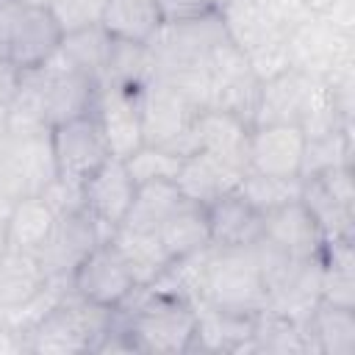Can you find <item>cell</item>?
I'll list each match as a JSON object with an SVG mask.
<instances>
[{"instance_id":"obj_11","label":"cell","mask_w":355,"mask_h":355,"mask_svg":"<svg viewBox=\"0 0 355 355\" xmlns=\"http://www.w3.org/2000/svg\"><path fill=\"white\" fill-rule=\"evenodd\" d=\"M300 202L313 216L324 241L352 239L355 233V189L352 166H336L322 175L302 178Z\"/></svg>"},{"instance_id":"obj_42","label":"cell","mask_w":355,"mask_h":355,"mask_svg":"<svg viewBox=\"0 0 355 355\" xmlns=\"http://www.w3.org/2000/svg\"><path fill=\"white\" fill-rule=\"evenodd\" d=\"M222 0H158L164 22L172 19H189V17H200L208 11H216Z\"/></svg>"},{"instance_id":"obj_16","label":"cell","mask_w":355,"mask_h":355,"mask_svg":"<svg viewBox=\"0 0 355 355\" xmlns=\"http://www.w3.org/2000/svg\"><path fill=\"white\" fill-rule=\"evenodd\" d=\"M305 133L300 125H255L247 141V169L277 178H300Z\"/></svg>"},{"instance_id":"obj_18","label":"cell","mask_w":355,"mask_h":355,"mask_svg":"<svg viewBox=\"0 0 355 355\" xmlns=\"http://www.w3.org/2000/svg\"><path fill=\"white\" fill-rule=\"evenodd\" d=\"M136 194V183L125 169L122 158H108L94 175L86 178L83 183V202L86 211L114 236V230L122 225L130 202Z\"/></svg>"},{"instance_id":"obj_2","label":"cell","mask_w":355,"mask_h":355,"mask_svg":"<svg viewBox=\"0 0 355 355\" xmlns=\"http://www.w3.org/2000/svg\"><path fill=\"white\" fill-rule=\"evenodd\" d=\"M114 319V308L83 300L72 286L50 308V313L22 338V352L33 355H72L97 352Z\"/></svg>"},{"instance_id":"obj_5","label":"cell","mask_w":355,"mask_h":355,"mask_svg":"<svg viewBox=\"0 0 355 355\" xmlns=\"http://www.w3.org/2000/svg\"><path fill=\"white\" fill-rule=\"evenodd\" d=\"M22 83L39 97L50 128L69 122L75 116L92 114L94 108L97 83L89 75H83L78 67H72L58 50L44 64L25 69Z\"/></svg>"},{"instance_id":"obj_23","label":"cell","mask_w":355,"mask_h":355,"mask_svg":"<svg viewBox=\"0 0 355 355\" xmlns=\"http://www.w3.org/2000/svg\"><path fill=\"white\" fill-rule=\"evenodd\" d=\"M263 236L269 241H275L280 250H286L291 258L319 255V250L324 244L313 216L308 214V208L300 200L286 202V205L275 208L272 214H266L263 216Z\"/></svg>"},{"instance_id":"obj_36","label":"cell","mask_w":355,"mask_h":355,"mask_svg":"<svg viewBox=\"0 0 355 355\" xmlns=\"http://www.w3.org/2000/svg\"><path fill=\"white\" fill-rule=\"evenodd\" d=\"M336 166H352V128H344L338 133L319 136V139H305L300 178L322 175Z\"/></svg>"},{"instance_id":"obj_3","label":"cell","mask_w":355,"mask_h":355,"mask_svg":"<svg viewBox=\"0 0 355 355\" xmlns=\"http://www.w3.org/2000/svg\"><path fill=\"white\" fill-rule=\"evenodd\" d=\"M61 25L47 6L0 0V55L19 72L44 64L61 44Z\"/></svg>"},{"instance_id":"obj_8","label":"cell","mask_w":355,"mask_h":355,"mask_svg":"<svg viewBox=\"0 0 355 355\" xmlns=\"http://www.w3.org/2000/svg\"><path fill=\"white\" fill-rule=\"evenodd\" d=\"M205 67H208V108L227 111L252 128L261 80L250 69L247 55L230 39H225L211 50Z\"/></svg>"},{"instance_id":"obj_15","label":"cell","mask_w":355,"mask_h":355,"mask_svg":"<svg viewBox=\"0 0 355 355\" xmlns=\"http://www.w3.org/2000/svg\"><path fill=\"white\" fill-rule=\"evenodd\" d=\"M69 283L83 300L105 308H119L136 288L130 269L125 266V261L119 258L111 241L97 244L86 255V261L72 272Z\"/></svg>"},{"instance_id":"obj_45","label":"cell","mask_w":355,"mask_h":355,"mask_svg":"<svg viewBox=\"0 0 355 355\" xmlns=\"http://www.w3.org/2000/svg\"><path fill=\"white\" fill-rule=\"evenodd\" d=\"M11 208H14V200H8V197L0 194V250H6V230H8Z\"/></svg>"},{"instance_id":"obj_27","label":"cell","mask_w":355,"mask_h":355,"mask_svg":"<svg viewBox=\"0 0 355 355\" xmlns=\"http://www.w3.org/2000/svg\"><path fill=\"white\" fill-rule=\"evenodd\" d=\"M186 197L180 194V189L175 186V180H150V183H139L133 202L122 219L119 227H130V230H141V233H155L161 227V222L183 202Z\"/></svg>"},{"instance_id":"obj_32","label":"cell","mask_w":355,"mask_h":355,"mask_svg":"<svg viewBox=\"0 0 355 355\" xmlns=\"http://www.w3.org/2000/svg\"><path fill=\"white\" fill-rule=\"evenodd\" d=\"M216 11H219V19H222L227 39L241 53H250L275 36H286V33L272 28V22L261 11L258 0H222Z\"/></svg>"},{"instance_id":"obj_47","label":"cell","mask_w":355,"mask_h":355,"mask_svg":"<svg viewBox=\"0 0 355 355\" xmlns=\"http://www.w3.org/2000/svg\"><path fill=\"white\" fill-rule=\"evenodd\" d=\"M22 3H28V6H50V0H22Z\"/></svg>"},{"instance_id":"obj_39","label":"cell","mask_w":355,"mask_h":355,"mask_svg":"<svg viewBox=\"0 0 355 355\" xmlns=\"http://www.w3.org/2000/svg\"><path fill=\"white\" fill-rule=\"evenodd\" d=\"M108 0H50V11L55 17V22L61 25L64 33L86 28V25H97L103 11H105Z\"/></svg>"},{"instance_id":"obj_7","label":"cell","mask_w":355,"mask_h":355,"mask_svg":"<svg viewBox=\"0 0 355 355\" xmlns=\"http://www.w3.org/2000/svg\"><path fill=\"white\" fill-rule=\"evenodd\" d=\"M58 178L50 130L8 136L0 141V194L8 200L36 197Z\"/></svg>"},{"instance_id":"obj_21","label":"cell","mask_w":355,"mask_h":355,"mask_svg":"<svg viewBox=\"0 0 355 355\" xmlns=\"http://www.w3.org/2000/svg\"><path fill=\"white\" fill-rule=\"evenodd\" d=\"M211 244L216 247H250L263 236V214L255 211L239 191L222 194L205 205Z\"/></svg>"},{"instance_id":"obj_38","label":"cell","mask_w":355,"mask_h":355,"mask_svg":"<svg viewBox=\"0 0 355 355\" xmlns=\"http://www.w3.org/2000/svg\"><path fill=\"white\" fill-rule=\"evenodd\" d=\"M247 55V64L250 69L255 72V78L263 83L269 78H277L280 72L291 69V61H288V44H286V36H275L263 44H258L255 50L244 53Z\"/></svg>"},{"instance_id":"obj_44","label":"cell","mask_w":355,"mask_h":355,"mask_svg":"<svg viewBox=\"0 0 355 355\" xmlns=\"http://www.w3.org/2000/svg\"><path fill=\"white\" fill-rule=\"evenodd\" d=\"M19 78H22V72L8 58L0 55V105H8L14 100V94L19 89Z\"/></svg>"},{"instance_id":"obj_41","label":"cell","mask_w":355,"mask_h":355,"mask_svg":"<svg viewBox=\"0 0 355 355\" xmlns=\"http://www.w3.org/2000/svg\"><path fill=\"white\" fill-rule=\"evenodd\" d=\"M42 200L50 205V211H53L55 216H67V214L86 211V202H83V183H75V180H67V178H55V180L42 191Z\"/></svg>"},{"instance_id":"obj_14","label":"cell","mask_w":355,"mask_h":355,"mask_svg":"<svg viewBox=\"0 0 355 355\" xmlns=\"http://www.w3.org/2000/svg\"><path fill=\"white\" fill-rule=\"evenodd\" d=\"M200 111L164 78H153L139 94L141 139L153 147H166L183 136Z\"/></svg>"},{"instance_id":"obj_31","label":"cell","mask_w":355,"mask_h":355,"mask_svg":"<svg viewBox=\"0 0 355 355\" xmlns=\"http://www.w3.org/2000/svg\"><path fill=\"white\" fill-rule=\"evenodd\" d=\"M53 225H55V214L42 200V194L22 197L11 208V219H8V230H6V247L36 255L42 250V244L47 241Z\"/></svg>"},{"instance_id":"obj_4","label":"cell","mask_w":355,"mask_h":355,"mask_svg":"<svg viewBox=\"0 0 355 355\" xmlns=\"http://www.w3.org/2000/svg\"><path fill=\"white\" fill-rule=\"evenodd\" d=\"M197 302H208L227 311L258 313L266 308V286L258 272L250 247H216L208 263L202 294Z\"/></svg>"},{"instance_id":"obj_33","label":"cell","mask_w":355,"mask_h":355,"mask_svg":"<svg viewBox=\"0 0 355 355\" xmlns=\"http://www.w3.org/2000/svg\"><path fill=\"white\" fill-rule=\"evenodd\" d=\"M108 50H111V36L103 31L100 22L64 33L61 36V44H58V53L72 67H78L83 75H89L97 86L103 83V75H105Z\"/></svg>"},{"instance_id":"obj_25","label":"cell","mask_w":355,"mask_h":355,"mask_svg":"<svg viewBox=\"0 0 355 355\" xmlns=\"http://www.w3.org/2000/svg\"><path fill=\"white\" fill-rule=\"evenodd\" d=\"M158 241L164 244L169 261L191 255L197 250H205L211 244V230H208V214L205 205H197L191 200H183L155 230Z\"/></svg>"},{"instance_id":"obj_17","label":"cell","mask_w":355,"mask_h":355,"mask_svg":"<svg viewBox=\"0 0 355 355\" xmlns=\"http://www.w3.org/2000/svg\"><path fill=\"white\" fill-rule=\"evenodd\" d=\"M139 94L141 92H128L119 86H97V97H94V108L92 114L97 116L108 150L114 158H128L133 155L144 139H141V116H139Z\"/></svg>"},{"instance_id":"obj_46","label":"cell","mask_w":355,"mask_h":355,"mask_svg":"<svg viewBox=\"0 0 355 355\" xmlns=\"http://www.w3.org/2000/svg\"><path fill=\"white\" fill-rule=\"evenodd\" d=\"M8 133V105H0V141Z\"/></svg>"},{"instance_id":"obj_43","label":"cell","mask_w":355,"mask_h":355,"mask_svg":"<svg viewBox=\"0 0 355 355\" xmlns=\"http://www.w3.org/2000/svg\"><path fill=\"white\" fill-rule=\"evenodd\" d=\"M319 17H324L330 25H336L347 33H355V0H333L327 6V11H322Z\"/></svg>"},{"instance_id":"obj_12","label":"cell","mask_w":355,"mask_h":355,"mask_svg":"<svg viewBox=\"0 0 355 355\" xmlns=\"http://www.w3.org/2000/svg\"><path fill=\"white\" fill-rule=\"evenodd\" d=\"M50 141L55 153L58 178H67L75 183H86V178L94 175L111 158L105 133L94 114H83L55 125L50 130Z\"/></svg>"},{"instance_id":"obj_28","label":"cell","mask_w":355,"mask_h":355,"mask_svg":"<svg viewBox=\"0 0 355 355\" xmlns=\"http://www.w3.org/2000/svg\"><path fill=\"white\" fill-rule=\"evenodd\" d=\"M108 241L114 244V250L119 252L125 266L130 269L136 286H144V283L155 280L166 269V263H169V255H166V250H164V244L158 241L155 233L116 227Z\"/></svg>"},{"instance_id":"obj_10","label":"cell","mask_w":355,"mask_h":355,"mask_svg":"<svg viewBox=\"0 0 355 355\" xmlns=\"http://www.w3.org/2000/svg\"><path fill=\"white\" fill-rule=\"evenodd\" d=\"M330 100L327 83L322 78L286 69L277 78L261 83L258 105L252 114L255 125H302V119Z\"/></svg>"},{"instance_id":"obj_24","label":"cell","mask_w":355,"mask_h":355,"mask_svg":"<svg viewBox=\"0 0 355 355\" xmlns=\"http://www.w3.org/2000/svg\"><path fill=\"white\" fill-rule=\"evenodd\" d=\"M194 139L197 150H208L230 164H239L247 169V141H250V125L227 111L205 108L194 116Z\"/></svg>"},{"instance_id":"obj_37","label":"cell","mask_w":355,"mask_h":355,"mask_svg":"<svg viewBox=\"0 0 355 355\" xmlns=\"http://www.w3.org/2000/svg\"><path fill=\"white\" fill-rule=\"evenodd\" d=\"M178 155H172L164 147H153V144H141L133 155L125 158V169L133 178V183H150V180H175L178 169H180Z\"/></svg>"},{"instance_id":"obj_29","label":"cell","mask_w":355,"mask_h":355,"mask_svg":"<svg viewBox=\"0 0 355 355\" xmlns=\"http://www.w3.org/2000/svg\"><path fill=\"white\" fill-rule=\"evenodd\" d=\"M47 283V275L39 263V255L22 250H0V308L19 305L39 294Z\"/></svg>"},{"instance_id":"obj_19","label":"cell","mask_w":355,"mask_h":355,"mask_svg":"<svg viewBox=\"0 0 355 355\" xmlns=\"http://www.w3.org/2000/svg\"><path fill=\"white\" fill-rule=\"evenodd\" d=\"M244 172L247 169L239 164H230L208 150H197L180 161L175 186L180 189V194L186 200H191L197 205H211L222 194L236 191Z\"/></svg>"},{"instance_id":"obj_1","label":"cell","mask_w":355,"mask_h":355,"mask_svg":"<svg viewBox=\"0 0 355 355\" xmlns=\"http://www.w3.org/2000/svg\"><path fill=\"white\" fill-rule=\"evenodd\" d=\"M119 311L136 352H191L197 313L186 297L144 283L130 291Z\"/></svg>"},{"instance_id":"obj_6","label":"cell","mask_w":355,"mask_h":355,"mask_svg":"<svg viewBox=\"0 0 355 355\" xmlns=\"http://www.w3.org/2000/svg\"><path fill=\"white\" fill-rule=\"evenodd\" d=\"M225 39H227V33L222 28L219 11H208V14L189 17V19L161 22V28L147 42L153 61H155V75L202 67L208 61L211 50Z\"/></svg>"},{"instance_id":"obj_26","label":"cell","mask_w":355,"mask_h":355,"mask_svg":"<svg viewBox=\"0 0 355 355\" xmlns=\"http://www.w3.org/2000/svg\"><path fill=\"white\" fill-rule=\"evenodd\" d=\"M164 14L158 0H108L100 17L103 31L122 42H150L161 28Z\"/></svg>"},{"instance_id":"obj_9","label":"cell","mask_w":355,"mask_h":355,"mask_svg":"<svg viewBox=\"0 0 355 355\" xmlns=\"http://www.w3.org/2000/svg\"><path fill=\"white\" fill-rule=\"evenodd\" d=\"M286 44H288L291 69L322 78V80L330 72L355 61V33H347L330 25L319 14H313L308 22L297 25L294 31H288Z\"/></svg>"},{"instance_id":"obj_13","label":"cell","mask_w":355,"mask_h":355,"mask_svg":"<svg viewBox=\"0 0 355 355\" xmlns=\"http://www.w3.org/2000/svg\"><path fill=\"white\" fill-rule=\"evenodd\" d=\"M108 239V230L89 211H78L55 216V225L36 255L47 277H72V272L86 261V255Z\"/></svg>"},{"instance_id":"obj_22","label":"cell","mask_w":355,"mask_h":355,"mask_svg":"<svg viewBox=\"0 0 355 355\" xmlns=\"http://www.w3.org/2000/svg\"><path fill=\"white\" fill-rule=\"evenodd\" d=\"M305 355H355V308L316 302L302 322Z\"/></svg>"},{"instance_id":"obj_35","label":"cell","mask_w":355,"mask_h":355,"mask_svg":"<svg viewBox=\"0 0 355 355\" xmlns=\"http://www.w3.org/2000/svg\"><path fill=\"white\" fill-rule=\"evenodd\" d=\"M255 211H261L263 216L272 214L275 208L300 200L302 191V178H277V175H261L247 169L239 189H236Z\"/></svg>"},{"instance_id":"obj_20","label":"cell","mask_w":355,"mask_h":355,"mask_svg":"<svg viewBox=\"0 0 355 355\" xmlns=\"http://www.w3.org/2000/svg\"><path fill=\"white\" fill-rule=\"evenodd\" d=\"M197 327H194V349L205 352H247V341L252 336L255 313L244 311H227L208 302H194Z\"/></svg>"},{"instance_id":"obj_34","label":"cell","mask_w":355,"mask_h":355,"mask_svg":"<svg viewBox=\"0 0 355 355\" xmlns=\"http://www.w3.org/2000/svg\"><path fill=\"white\" fill-rule=\"evenodd\" d=\"M247 352H275V355H305L302 324L280 316L269 308L255 313L252 336L247 341Z\"/></svg>"},{"instance_id":"obj_40","label":"cell","mask_w":355,"mask_h":355,"mask_svg":"<svg viewBox=\"0 0 355 355\" xmlns=\"http://www.w3.org/2000/svg\"><path fill=\"white\" fill-rule=\"evenodd\" d=\"M258 6L266 14V19L272 22V28L280 33H288L313 17V11L308 8L305 0H258Z\"/></svg>"},{"instance_id":"obj_30","label":"cell","mask_w":355,"mask_h":355,"mask_svg":"<svg viewBox=\"0 0 355 355\" xmlns=\"http://www.w3.org/2000/svg\"><path fill=\"white\" fill-rule=\"evenodd\" d=\"M153 78H155V61H153V53L144 42L111 39L103 83L119 86V89H128V92H141Z\"/></svg>"}]
</instances>
